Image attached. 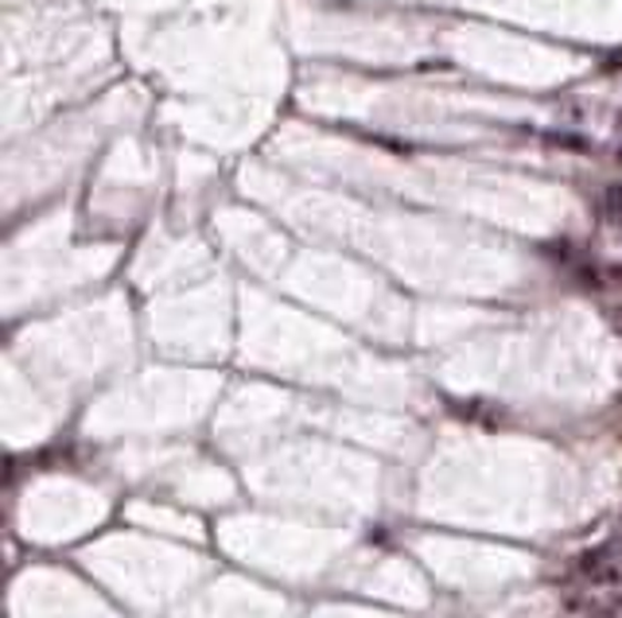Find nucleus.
<instances>
[{
	"instance_id": "7ed1b4c3",
	"label": "nucleus",
	"mask_w": 622,
	"mask_h": 618,
	"mask_svg": "<svg viewBox=\"0 0 622 618\" xmlns=\"http://www.w3.org/2000/svg\"><path fill=\"white\" fill-rule=\"evenodd\" d=\"M619 133H622V113H619Z\"/></svg>"
},
{
	"instance_id": "f03ea898",
	"label": "nucleus",
	"mask_w": 622,
	"mask_h": 618,
	"mask_svg": "<svg viewBox=\"0 0 622 618\" xmlns=\"http://www.w3.org/2000/svg\"><path fill=\"white\" fill-rule=\"evenodd\" d=\"M614 156H619V164H622V144H619V152H614Z\"/></svg>"
},
{
	"instance_id": "f257e3e1",
	"label": "nucleus",
	"mask_w": 622,
	"mask_h": 618,
	"mask_svg": "<svg viewBox=\"0 0 622 618\" xmlns=\"http://www.w3.org/2000/svg\"><path fill=\"white\" fill-rule=\"evenodd\" d=\"M603 215L607 218H622V187H619V183L603 190Z\"/></svg>"
}]
</instances>
